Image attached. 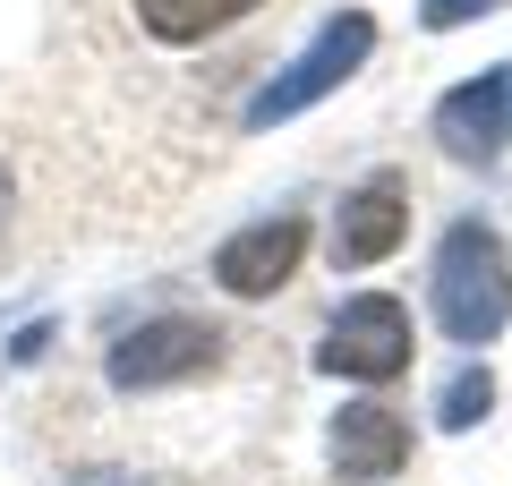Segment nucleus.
I'll use <instances>...</instances> for the list:
<instances>
[{"mask_svg":"<svg viewBox=\"0 0 512 486\" xmlns=\"http://www.w3.org/2000/svg\"><path fill=\"white\" fill-rule=\"evenodd\" d=\"M367 52H376V18H367V9H333L308 35V52L282 60V69L248 94V128H282V120H299V111H316L325 94H342L350 77L367 69Z\"/></svg>","mask_w":512,"mask_h":486,"instance_id":"f03ea898","label":"nucleus"},{"mask_svg":"<svg viewBox=\"0 0 512 486\" xmlns=\"http://www.w3.org/2000/svg\"><path fill=\"white\" fill-rule=\"evenodd\" d=\"M69 486H154L146 469H111V461H94V469H69Z\"/></svg>","mask_w":512,"mask_h":486,"instance_id":"f8f14e48","label":"nucleus"},{"mask_svg":"<svg viewBox=\"0 0 512 486\" xmlns=\"http://www.w3.org/2000/svg\"><path fill=\"white\" fill-rule=\"evenodd\" d=\"M410 418L393 410V401H342V410L325 418V461L342 486H384L410 469Z\"/></svg>","mask_w":512,"mask_h":486,"instance_id":"0eeeda50","label":"nucleus"},{"mask_svg":"<svg viewBox=\"0 0 512 486\" xmlns=\"http://www.w3.org/2000/svg\"><path fill=\"white\" fill-rule=\"evenodd\" d=\"M265 0H137V26H146L154 43H214L231 35L239 18H256Z\"/></svg>","mask_w":512,"mask_h":486,"instance_id":"1a4fd4ad","label":"nucleus"},{"mask_svg":"<svg viewBox=\"0 0 512 486\" xmlns=\"http://www.w3.org/2000/svg\"><path fill=\"white\" fill-rule=\"evenodd\" d=\"M427 137H436L453 162H470V171H495V162H504V137H512V60L461 77V86L436 103Z\"/></svg>","mask_w":512,"mask_h":486,"instance_id":"39448f33","label":"nucleus"},{"mask_svg":"<svg viewBox=\"0 0 512 486\" xmlns=\"http://www.w3.org/2000/svg\"><path fill=\"white\" fill-rule=\"evenodd\" d=\"M427 307H436V333L461 342L478 359L487 342H504L512 324V248L495 222L461 214L453 231L436 239V265H427Z\"/></svg>","mask_w":512,"mask_h":486,"instance_id":"f257e3e1","label":"nucleus"},{"mask_svg":"<svg viewBox=\"0 0 512 486\" xmlns=\"http://www.w3.org/2000/svg\"><path fill=\"white\" fill-rule=\"evenodd\" d=\"M410 359H419V324L393 290H350L316 342V376H342V384H393L410 376Z\"/></svg>","mask_w":512,"mask_h":486,"instance_id":"7ed1b4c3","label":"nucleus"},{"mask_svg":"<svg viewBox=\"0 0 512 486\" xmlns=\"http://www.w3.org/2000/svg\"><path fill=\"white\" fill-rule=\"evenodd\" d=\"M299 256H308V214H299V205L256 214L248 231H231L214 248V290L222 299H274V290L299 273Z\"/></svg>","mask_w":512,"mask_h":486,"instance_id":"423d86ee","label":"nucleus"},{"mask_svg":"<svg viewBox=\"0 0 512 486\" xmlns=\"http://www.w3.org/2000/svg\"><path fill=\"white\" fill-rule=\"evenodd\" d=\"M495 0H419V26L427 35H453V26H478Z\"/></svg>","mask_w":512,"mask_h":486,"instance_id":"9b49d317","label":"nucleus"},{"mask_svg":"<svg viewBox=\"0 0 512 486\" xmlns=\"http://www.w3.org/2000/svg\"><path fill=\"white\" fill-rule=\"evenodd\" d=\"M410 239V180L402 171H376V180H359L342 197V214H333V265L342 273H367L384 265V256Z\"/></svg>","mask_w":512,"mask_h":486,"instance_id":"6e6552de","label":"nucleus"},{"mask_svg":"<svg viewBox=\"0 0 512 486\" xmlns=\"http://www.w3.org/2000/svg\"><path fill=\"white\" fill-rule=\"evenodd\" d=\"M43 350H52V324H26L18 342H9V359H43Z\"/></svg>","mask_w":512,"mask_h":486,"instance_id":"ddd939ff","label":"nucleus"},{"mask_svg":"<svg viewBox=\"0 0 512 486\" xmlns=\"http://www.w3.org/2000/svg\"><path fill=\"white\" fill-rule=\"evenodd\" d=\"M231 359V333L205 316H146L137 333H120L103 359L111 393H171V384H197Z\"/></svg>","mask_w":512,"mask_h":486,"instance_id":"20e7f679","label":"nucleus"},{"mask_svg":"<svg viewBox=\"0 0 512 486\" xmlns=\"http://www.w3.org/2000/svg\"><path fill=\"white\" fill-rule=\"evenodd\" d=\"M487 410H495V376H487V359H470V367L436 393V427H444V435H470V427H487Z\"/></svg>","mask_w":512,"mask_h":486,"instance_id":"9d476101","label":"nucleus"}]
</instances>
